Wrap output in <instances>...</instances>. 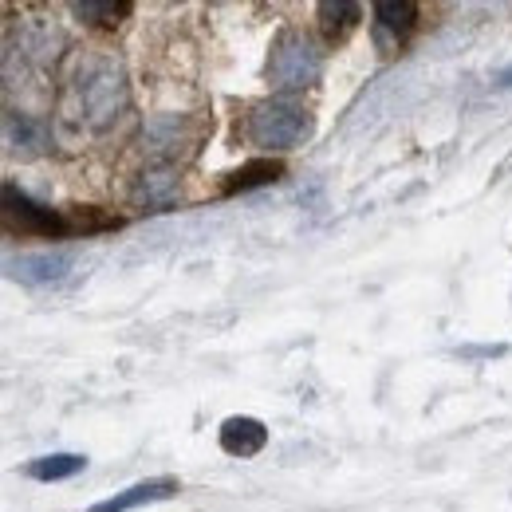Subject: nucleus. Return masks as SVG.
I'll return each instance as SVG.
<instances>
[{"instance_id":"obj_1","label":"nucleus","mask_w":512,"mask_h":512,"mask_svg":"<svg viewBox=\"0 0 512 512\" xmlns=\"http://www.w3.org/2000/svg\"><path fill=\"white\" fill-rule=\"evenodd\" d=\"M127 103V83H123V67L107 56H79L64 79V95H60V115L64 123L83 130H99L119 119Z\"/></svg>"},{"instance_id":"obj_2","label":"nucleus","mask_w":512,"mask_h":512,"mask_svg":"<svg viewBox=\"0 0 512 512\" xmlns=\"http://www.w3.org/2000/svg\"><path fill=\"white\" fill-rule=\"evenodd\" d=\"M312 115L292 99H256L237 115V134L253 150H292L308 138Z\"/></svg>"},{"instance_id":"obj_3","label":"nucleus","mask_w":512,"mask_h":512,"mask_svg":"<svg viewBox=\"0 0 512 512\" xmlns=\"http://www.w3.org/2000/svg\"><path fill=\"white\" fill-rule=\"evenodd\" d=\"M323 71V48L320 40L304 28H284L272 44V56H268V83L276 91H304L320 79Z\"/></svg>"},{"instance_id":"obj_4","label":"nucleus","mask_w":512,"mask_h":512,"mask_svg":"<svg viewBox=\"0 0 512 512\" xmlns=\"http://www.w3.org/2000/svg\"><path fill=\"white\" fill-rule=\"evenodd\" d=\"M418 4L398 0V4H375V44L386 56H394L398 48H406L410 32L418 28Z\"/></svg>"},{"instance_id":"obj_5","label":"nucleus","mask_w":512,"mask_h":512,"mask_svg":"<svg viewBox=\"0 0 512 512\" xmlns=\"http://www.w3.org/2000/svg\"><path fill=\"white\" fill-rule=\"evenodd\" d=\"M174 493H178V481H174V477H154V481H142V485H134L127 493H115L111 501H99L91 512H130V509H138V505L166 501V497H174Z\"/></svg>"},{"instance_id":"obj_6","label":"nucleus","mask_w":512,"mask_h":512,"mask_svg":"<svg viewBox=\"0 0 512 512\" xmlns=\"http://www.w3.org/2000/svg\"><path fill=\"white\" fill-rule=\"evenodd\" d=\"M268 442V430L256 418H229L221 426V449L233 457H256Z\"/></svg>"},{"instance_id":"obj_7","label":"nucleus","mask_w":512,"mask_h":512,"mask_svg":"<svg viewBox=\"0 0 512 512\" xmlns=\"http://www.w3.org/2000/svg\"><path fill=\"white\" fill-rule=\"evenodd\" d=\"M83 465H87V457H79V453H52V457L32 461L28 477H36V481H64V477H75Z\"/></svg>"},{"instance_id":"obj_8","label":"nucleus","mask_w":512,"mask_h":512,"mask_svg":"<svg viewBox=\"0 0 512 512\" xmlns=\"http://www.w3.org/2000/svg\"><path fill=\"white\" fill-rule=\"evenodd\" d=\"M359 4H320V16H323V36L331 44H339L355 24H359Z\"/></svg>"},{"instance_id":"obj_9","label":"nucleus","mask_w":512,"mask_h":512,"mask_svg":"<svg viewBox=\"0 0 512 512\" xmlns=\"http://www.w3.org/2000/svg\"><path fill=\"white\" fill-rule=\"evenodd\" d=\"M284 174V166L280 162H253V166H245V170H237V174H229V182L221 186L225 193H237V190H253V186H268V182H276Z\"/></svg>"},{"instance_id":"obj_10","label":"nucleus","mask_w":512,"mask_h":512,"mask_svg":"<svg viewBox=\"0 0 512 512\" xmlns=\"http://www.w3.org/2000/svg\"><path fill=\"white\" fill-rule=\"evenodd\" d=\"M79 16H127L130 4H75Z\"/></svg>"},{"instance_id":"obj_11","label":"nucleus","mask_w":512,"mask_h":512,"mask_svg":"<svg viewBox=\"0 0 512 512\" xmlns=\"http://www.w3.org/2000/svg\"><path fill=\"white\" fill-rule=\"evenodd\" d=\"M509 79H512V75H509Z\"/></svg>"}]
</instances>
